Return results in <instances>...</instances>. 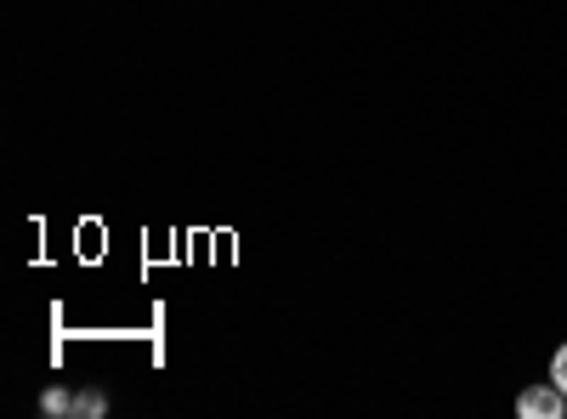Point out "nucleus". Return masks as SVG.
Here are the masks:
<instances>
[{"label":"nucleus","instance_id":"nucleus-3","mask_svg":"<svg viewBox=\"0 0 567 419\" xmlns=\"http://www.w3.org/2000/svg\"><path fill=\"white\" fill-rule=\"evenodd\" d=\"M40 408H45V413H52V419H63V413H74V391H63V386H52V391H45V397H40Z\"/></svg>","mask_w":567,"mask_h":419},{"label":"nucleus","instance_id":"nucleus-4","mask_svg":"<svg viewBox=\"0 0 567 419\" xmlns=\"http://www.w3.org/2000/svg\"><path fill=\"white\" fill-rule=\"evenodd\" d=\"M550 380L567 391V346H556V357H550Z\"/></svg>","mask_w":567,"mask_h":419},{"label":"nucleus","instance_id":"nucleus-1","mask_svg":"<svg viewBox=\"0 0 567 419\" xmlns=\"http://www.w3.org/2000/svg\"><path fill=\"white\" fill-rule=\"evenodd\" d=\"M516 413H523V419H567V391L556 380H545V386L516 397Z\"/></svg>","mask_w":567,"mask_h":419},{"label":"nucleus","instance_id":"nucleus-2","mask_svg":"<svg viewBox=\"0 0 567 419\" xmlns=\"http://www.w3.org/2000/svg\"><path fill=\"white\" fill-rule=\"evenodd\" d=\"M109 408V397L97 391V386H85V391H74V413H85V419H97Z\"/></svg>","mask_w":567,"mask_h":419}]
</instances>
